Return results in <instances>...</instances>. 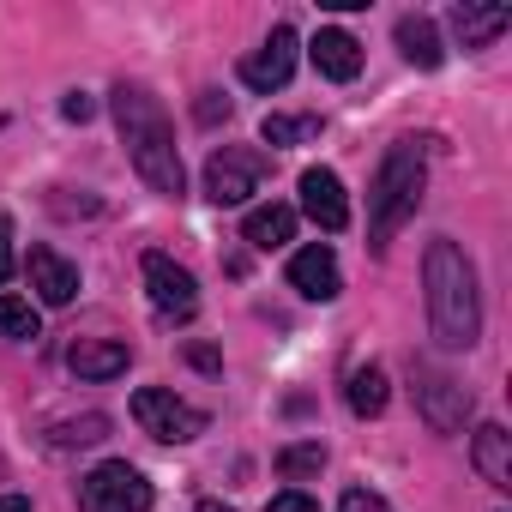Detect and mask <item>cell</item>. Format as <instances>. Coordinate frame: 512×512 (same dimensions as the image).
<instances>
[{"mask_svg": "<svg viewBox=\"0 0 512 512\" xmlns=\"http://www.w3.org/2000/svg\"><path fill=\"white\" fill-rule=\"evenodd\" d=\"M151 500L157 494H151L145 470H133L127 458H109L79 482V512H151Z\"/></svg>", "mask_w": 512, "mask_h": 512, "instance_id": "6", "label": "cell"}, {"mask_svg": "<svg viewBox=\"0 0 512 512\" xmlns=\"http://www.w3.org/2000/svg\"><path fill=\"white\" fill-rule=\"evenodd\" d=\"M25 278H31V290H37L43 308H67V302L79 296V266L61 260L55 247H31V253H25Z\"/></svg>", "mask_w": 512, "mask_h": 512, "instance_id": "11", "label": "cell"}, {"mask_svg": "<svg viewBox=\"0 0 512 512\" xmlns=\"http://www.w3.org/2000/svg\"><path fill=\"white\" fill-rule=\"evenodd\" d=\"M109 109H115V127H121V145L139 169V181L163 199H181L187 193V169H181V145H175V127L163 115V103L145 91V85H115L109 91Z\"/></svg>", "mask_w": 512, "mask_h": 512, "instance_id": "2", "label": "cell"}, {"mask_svg": "<svg viewBox=\"0 0 512 512\" xmlns=\"http://www.w3.org/2000/svg\"><path fill=\"white\" fill-rule=\"evenodd\" d=\"M386 398H392V386H386V368H350V380H344V404L368 422V416H380L386 410Z\"/></svg>", "mask_w": 512, "mask_h": 512, "instance_id": "19", "label": "cell"}, {"mask_svg": "<svg viewBox=\"0 0 512 512\" xmlns=\"http://www.w3.org/2000/svg\"><path fill=\"white\" fill-rule=\"evenodd\" d=\"M392 37H398L404 61H410V67H422V73H434V67L446 61V43H440V31H434V19H428V13H404V19L392 25Z\"/></svg>", "mask_w": 512, "mask_h": 512, "instance_id": "16", "label": "cell"}, {"mask_svg": "<svg viewBox=\"0 0 512 512\" xmlns=\"http://www.w3.org/2000/svg\"><path fill=\"white\" fill-rule=\"evenodd\" d=\"M422 290H428V332L440 350H470L482 338V290L476 266L452 235H434L422 253Z\"/></svg>", "mask_w": 512, "mask_h": 512, "instance_id": "1", "label": "cell"}, {"mask_svg": "<svg viewBox=\"0 0 512 512\" xmlns=\"http://www.w3.org/2000/svg\"><path fill=\"white\" fill-rule=\"evenodd\" d=\"M266 512H320V506H314L302 488H284V494H272V500H266Z\"/></svg>", "mask_w": 512, "mask_h": 512, "instance_id": "25", "label": "cell"}, {"mask_svg": "<svg viewBox=\"0 0 512 512\" xmlns=\"http://www.w3.org/2000/svg\"><path fill=\"white\" fill-rule=\"evenodd\" d=\"M278 470H284L290 482H308V476L326 470V446H320V440H296V446L278 452Z\"/></svg>", "mask_w": 512, "mask_h": 512, "instance_id": "23", "label": "cell"}, {"mask_svg": "<svg viewBox=\"0 0 512 512\" xmlns=\"http://www.w3.org/2000/svg\"><path fill=\"white\" fill-rule=\"evenodd\" d=\"M0 512H31V500L25 494H0Z\"/></svg>", "mask_w": 512, "mask_h": 512, "instance_id": "30", "label": "cell"}, {"mask_svg": "<svg viewBox=\"0 0 512 512\" xmlns=\"http://www.w3.org/2000/svg\"><path fill=\"white\" fill-rule=\"evenodd\" d=\"M67 368H73L79 380H121V374L133 368V344H127V338H79V344L67 350Z\"/></svg>", "mask_w": 512, "mask_h": 512, "instance_id": "13", "label": "cell"}, {"mask_svg": "<svg viewBox=\"0 0 512 512\" xmlns=\"http://www.w3.org/2000/svg\"><path fill=\"white\" fill-rule=\"evenodd\" d=\"M308 55H314V67H320V79H332V85H350V79L362 73V43H356L350 31H338V25H326V31L308 43Z\"/></svg>", "mask_w": 512, "mask_h": 512, "instance_id": "14", "label": "cell"}, {"mask_svg": "<svg viewBox=\"0 0 512 512\" xmlns=\"http://www.w3.org/2000/svg\"><path fill=\"white\" fill-rule=\"evenodd\" d=\"M296 187H302V211H308L326 235H338V229L350 223V199H344V181H338L332 169H320V163H314V169H302V181H296Z\"/></svg>", "mask_w": 512, "mask_h": 512, "instance_id": "12", "label": "cell"}, {"mask_svg": "<svg viewBox=\"0 0 512 512\" xmlns=\"http://www.w3.org/2000/svg\"><path fill=\"white\" fill-rule=\"evenodd\" d=\"M241 235H247V247H260V253L296 241V205H253L247 223H241Z\"/></svg>", "mask_w": 512, "mask_h": 512, "instance_id": "17", "label": "cell"}, {"mask_svg": "<svg viewBox=\"0 0 512 512\" xmlns=\"http://www.w3.org/2000/svg\"><path fill=\"white\" fill-rule=\"evenodd\" d=\"M314 133H320V121H314V115H266V121H260V139H266L272 151L302 145V139H314Z\"/></svg>", "mask_w": 512, "mask_h": 512, "instance_id": "22", "label": "cell"}, {"mask_svg": "<svg viewBox=\"0 0 512 512\" xmlns=\"http://www.w3.org/2000/svg\"><path fill=\"white\" fill-rule=\"evenodd\" d=\"M133 422L151 440H163V446H187V440L205 434V410L187 404V398H175L169 386H139L133 392Z\"/></svg>", "mask_w": 512, "mask_h": 512, "instance_id": "5", "label": "cell"}, {"mask_svg": "<svg viewBox=\"0 0 512 512\" xmlns=\"http://www.w3.org/2000/svg\"><path fill=\"white\" fill-rule=\"evenodd\" d=\"M187 362H193L199 374H217V368H223V356H217L211 344H187Z\"/></svg>", "mask_w": 512, "mask_h": 512, "instance_id": "28", "label": "cell"}, {"mask_svg": "<svg viewBox=\"0 0 512 512\" xmlns=\"http://www.w3.org/2000/svg\"><path fill=\"white\" fill-rule=\"evenodd\" d=\"M7 278H13V223L0 217V290H7Z\"/></svg>", "mask_w": 512, "mask_h": 512, "instance_id": "26", "label": "cell"}, {"mask_svg": "<svg viewBox=\"0 0 512 512\" xmlns=\"http://www.w3.org/2000/svg\"><path fill=\"white\" fill-rule=\"evenodd\" d=\"M512 25V7H452V37L464 49H488Z\"/></svg>", "mask_w": 512, "mask_h": 512, "instance_id": "18", "label": "cell"}, {"mask_svg": "<svg viewBox=\"0 0 512 512\" xmlns=\"http://www.w3.org/2000/svg\"><path fill=\"white\" fill-rule=\"evenodd\" d=\"M193 512H235V506H223V500H199Z\"/></svg>", "mask_w": 512, "mask_h": 512, "instance_id": "31", "label": "cell"}, {"mask_svg": "<svg viewBox=\"0 0 512 512\" xmlns=\"http://www.w3.org/2000/svg\"><path fill=\"white\" fill-rule=\"evenodd\" d=\"M266 169H272L266 151L223 145V151H211V163H205V199H211V205H247L253 193H260Z\"/></svg>", "mask_w": 512, "mask_h": 512, "instance_id": "7", "label": "cell"}, {"mask_svg": "<svg viewBox=\"0 0 512 512\" xmlns=\"http://www.w3.org/2000/svg\"><path fill=\"white\" fill-rule=\"evenodd\" d=\"M410 392H416V410H422V422L434 434H464V422H470V386H458L434 362H410Z\"/></svg>", "mask_w": 512, "mask_h": 512, "instance_id": "4", "label": "cell"}, {"mask_svg": "<svg viewBox=\"0 0 512 512\" xmlns=\"http://www.w3.org/2000/svg\"><path fill=\"white\" fill-rule=\"evenodd\" d=\"M428 193V157H422V139H392L380 169H374V187H368V241L374 253L392 247V235L416 217Z\"/></svg>", "mask_w": 512, "mask_h": 512, "instance_id": "3", "label": "cell"}, {"mask_svg": "<svg viewBox=\"0 0 512 512\" xmlns=\"http://www.w3.org/2000/svg\"><path fill=\"white\" fill-rule=\"evenodd\" d=\"M296 49H302V43H296V31H290V25H278L260 49L241 61V85H247V91H266V97H272V91H284V85H290V73H296Z\"/></svg>", "mask_w": 512, "mask_h": 512, "instance_id": "9", "label": "cell"}, {"mask_svg": "<svg viewBox=\"0 0 512 512\" xmlns=\"http://www.w3.org/2000/svg\"><path fill=\"white\" fill-rule=\"evenodd\" d=\"M470 464H476V476L488 488H512V434L500 422H482L470 434Z\"/></svg>", "mask_w": 512, "mask_h": 512, "instance_id": "15", "label": "cell"}, {"mask_svg": "<svg viewBox=\"0 0 512 512\" xmlns=\"http://www.w3.org/2000/svg\"><path fill=\"white\" fill-rule=\"evenodd\" d=\"M139 272H145V290H151V314H157L163 326H187V320L199 314V284H193L187 266L169 260V253H145Z\"/></svg>", "mask_w": 512, "mask_h": 512, "instance_id": "8", "label": "cell"}, {"mask_svg": "<svg viewBox=\"0 0 512 512\" xmlns=\"http://www.w3.org/2000/svg\"><path fill=\"white\" fill-rule=\"evenodd\" d=\"M97 440H109V416L103 410H85V416H67V422H55L49 428V446H97Z\"/></svg>", "mask_w": 512, "mask_h": 512, "instance_id": "20", "label": "cell"}, {"mask_svg": "<svg viewBox=\"0 0 512 512\" xmlns=\"http://www.w3.org/2000/svg\"><path fill=\"white\" fill-rule=\"evenodd\" d=\"M61 115H67V121H91V115H97V103H91L85 91H73V97L61 103Z\"/></svg>", "mask_w": 512, "mask_h": 512, "instance_id": "29", "label": "cell"}, {"mask_svg": "<svg viewBox=\"0 0 512 512\" xmlns=\"http://www.w3.org/2000/svg\"><path fill=\"white\" fill-rule=\"evenodd\" d=\"M193 115H199V121H205V127H211V121H217V115H223V121H229V103H223V97H217V91H199V109H193Z\"/></svg>", "mask_w": 512, "mask_h": 512, "instance_id": "27", "label": "cell"}, {"mask_svg": "<svg viewBox=\"0 0 512 512\" xmlns=\"http://www.w3.org/2000/svg\"><path fill=\"white\" fill-rule=\"evenodd\" d=\"M37 332H43L37 308H31L25 296H13V290H0V338H19V344H31Z\"/></svg>", "mask_w": 512, "mask_h": 512, "instance_id": "21", "label": "cell"}, {"mask_svg": "<svg viewBox=\"0 0 512 512\" xmlns=\"http://www.w3.org/2000/svg\"><path fill=\"white\" fill-rule=\"evenodd\" d=\"M290 284L308 296V302H338L344 296V272H338V253L326 241H308L290 253Z\"/></svg>", "mask_w": 512, "mask_h": 512, "instance_id": "10", "label": "cell"}, {"mask_svg": "<svg viewBox=\"0 0 512 512\" xmlns=\"http://www.w3.org/2000/svg\"><path fill=\"white\" fill-rule=\"evenodd\" d=\"M338 512H392L374 488H344V500H338Z\"/></svg>", "mask_w": 512, "mask_h": 512, "instance_id": "24", "label": "cell"}]
</instances>
